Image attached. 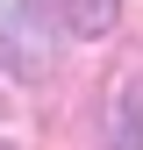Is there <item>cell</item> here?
Returning <instances> with one entry per match:
<instances>
[{
  "label": "cell",
  "instance_id": "cell-3",
  "mask_svg": "<svg viewBox=\"0 0 143 150\" xmlns=\"http://www.w3.org/2000/svg\"><path fill=\"white\" fill-rule=\"evenodd\" d=\"M50 7H57V22L72 36H107L115 14H122V0H50Z\"/></svg>",
  "mask_w": 143,
  "mask_h": 150
},
{
  "label": "cell",
  "instance_id": "cell-1",
  "mask_svg": "<svg viewBox=\"0 0 143 150\" xmlns=\"http://www.w3.org/2000/svg\"><path fill=\"white\" fill-rule=\"evenodd\" d=\"M0 57L22 79L50 71V0H0Z\"/></svg>",
  "mask_w": 143,
  "mask_h": 150
},
{
  "label": "cell",
  "instance_id": "cell-2",
  "mask_svg": "<svg viewBox=\"0 0 143 150\" xmlns=\"http://www.w3.org/2000/svg\"><path fill=\"white\" fill-rule=\"evenodd\" d=\"M100 150H143V64H129L107 86V115H100Z\"/></svg>",
  "mask_w": 143,
  "mask_h": 150
},
{
  "label": "cell",
  "instance_id": "cell-4",
  "mask_svg": "<svg viewBox=\"0 0 143 150\" xmlns=\"http://www.w3.org/2000/svg\"><path fill=\"white\" fill-rule=\"evenodd\" d=\"M0 115H7V107H0Z\"/></svg>",
  "mask_w": 143,
  "mask_h": 150
}]
</instances>
